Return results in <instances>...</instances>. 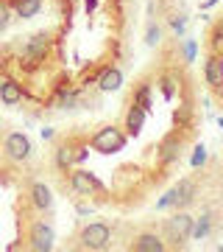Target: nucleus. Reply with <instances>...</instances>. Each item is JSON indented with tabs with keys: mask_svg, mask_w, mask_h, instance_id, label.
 <instances>
[{
	"mask_svg": "<svg viewBox=\"0 0 223 252\" xmlns=\"http://www.w3.org/2000/svg\"><path fill=\"white\" fill-rule=\"evenodd\" d=\"M50 45H53V39H50L48 31L31 34L25 42H23V48H20V64H23V67H39V64L48 59V54H50Z\"/></svg>",
	"mask_w": 223,
	"mask_h": 252,
	"instance_id": "nucleus-1",
	"label": "nucleus"
},
{
	"mask_svg": "<svg viewBox=\"0 0 223 252\" xmlns=\"http://www.w3.org/2000/svg\"><path fill=\"white\" fill-rule=\"evenodd\" d=\"M125 140H128L125 129L109 124V126H100L98 132L92 135L89 146H92L98 154H117V152H123V149H125Z\"/></svg>",
	"mask_w": 223,
	"mask_h": 252,
	"instance_id": "nucleus-2",
	"label": "nucleus"
},
{
	"mask_svg": "<svg viewBox=\"0 0 223 252\" xmlns=\"http://www.w3.org/2000/svg\"><path fill=\"white\" fill-rule=\"evenodd\" d=\"M193 224L196 219L184 213V210H176L173 216L165 221V241H170L173 247H187V241H193Z\"/></svg>",
	"mask_w": 223,
	"mask_h": 252,
	"instance_id": "nucleus-3",
	"label": "nucleus"
},
{
	"mask_svg": "<svg viewBox=\"0 0 223 252\" xmlns=\"http://www.w3.org/2000/svg\"><path fill=\"white\" fill-rule=\"evenodd\" d=\"M109 241H112V227L106 224V221H92V224H87L84 230L78 233V247L81 250H106Z\"/></svg>",
	"mask_w": 223,
	"mask_h": 252,
	"instance_id": "nucleus-4",
	"label": "nucleus"
},
{
	"mask_svg": "<svg viewBox=\"0 0 223 252\" xmlns=\"http://www.w3.org/2000/svg\"><path fill=\"white\" fill-rule=\"evenodd\" d=\"M31 152H34V143H31V137H28L25 132H11V135H6V140H3V154H6L11 162H25L28 157H31Z\"/></svg>",
	"mask_w": 223,
	"mask_h": 252,
	"instance_id": "nucleus-5",
	"label": "nucleus"
},
{
	"mask_svg": "<svg viewBox=\"0 0 223 252\" xmlns=\"http://www.w3.org/2000/svg\"><path fill=\"white\" fill-rule=\"evenodd\" d=\"M70 188L78 196H95V193L103 190V182L92 171H87V168H75V171H70Z\"/></svg>",
	"mask_w": 223,
	"mask_h": 252,
	"instance_id": "nucleus-6",
	"label": "nucleus"
},
{
	"mask_svg": "<svg viewBox=\"0 0 223 252\" xmlns=\"http://www.w3.org/2000/svg\"><path fill=\"white\" fill-rule=\"evenodd\" d=\"M204 81L209 84V90L218 93L223 98V56L221 54H209L204 62Z\"/></svg>",
	"mask_w": 223,
	"mask_h": 252,
	"instance_id": "nucleus-7",
	"label": "nucleus"
},
{
	"mask_svg": "<svg viewBox=\"0 0 223 252\" xmlns=\"http://www.w3.org/2000/svg\"><path fill=\"white\" fill-rule=\"evenodd\" d=\"M53 241H56V233L50 224H45V221H36L31 227V233H28V247L36 252H50L53 250Z\"/></svg>",
	"mask_w": 223,
	"mask_h": 252,
	"instance_id": "nucleus-8",
	"label": "nucleus"
},
{
	"mask_svg": "<svg viewBox=\"0 0 223 252\" xmlns=\"http://www.w3.org/2000/svg\"><path fill=\"white\" fill-rule=\"evenodd\" d=\"M178 157H181V135L173 132V135H168L159 143V149H156V162L159 165H173Z\"/></svg>",
	"mask_w": 223,
	"mask_h": 252,
	"instance_id": "nucleus-9",
	"label": "nucleus"
},
{
	"mask_svg": "<svg viewBox=\"0 0 223 252\" xmlns=\"http://www.w3.org/2000/svg\"><path fill=\"white\" fill-rule=\"evenodd\" d=\"M173 196H176V202H173V207L176 210H184L187 205H193L198 196V185L193 177H184V180H178L176 185H173Z\"/></svg>",
	"mask_w": 223,
	"mask_h": 252,
	"instance_id": "nucleus-10",
	"label": "nucleus"
},
{
	"mask_svg": "<svg viewBox=\"0 0 223 252\" xmlns=\"http://www.w3.org/2000/svg\"><path fill=\"white\" fill-rule=\"evenodd\" d=\"M23 98H25V90H23L20 81H14V79L0 81V104L3 107H17V104H23Z\"/></svg>",
	"mask_w": 223,
	"mask_h": 252,
	"instance_id": "nucleus-11",
	"label": "nucleus"
},
{
	"mask_svg": "<svg viewBox=\"0 0 223 252\" xmlns=\"http://www.w3.org/2000/svg\"><path fill=\"white\" fill-rule=\"evenodd\" d=\"M120 87H123V70L117 64L103 67V73L98 76V90L100 93H117Z\"/></svg>",
	"mask_w": 223,
	"mask_h": 252,
	"instance_id": "nucleus-12",
	"label": "nucleus"
},
{
	"mask_svg": "<svg viewBox=\"0 0 223 252\" xmlns=\"http://www.w3.org/2000/svg\"><path fill=\"white\" fill-rule=\"evenodd\" d=\"M131 250L134 252H165L168 244H165V238L156 235V233H143L131 241Z\"/></svg>",
	"mask_w": 223,
	"mask_h": 252,
	"instance_id": "nucleus-13",
	"label": "nucleus"
},
{
	"mask_svg": "<svg viewBox=\"0 0 223 252\" xmlns=\"http://www.w3.org/2000/svg\"><path fill=\"white\" fill-rule=\"evenodd\" d=\"M145 118H148V112H145L143 107H137V104H131L128 107V112H125V135L128 137H137L140 132H143V126H145Z\"/></svg>",
	"mask_w": 223,
	"mask_h": 252,
	"instance_id": "nucleus-14",
	"label": "nucleus"
},
{
	"mask_svg": "<svg viewBox=\"0 0 223 252\" xmlns=\"http://www.w3.org/2000/svg\"><path fill=\"white\" fill-rule=\"evenodd\" d=\"M78 149H81V146H73V143H62V146H59V149H56V168H62V171L73 168V165L78 162Z\"/></svg>",
	"mask_w": 223,
	"mask_h": 252,
	"instance_id": "nucleus-15",
	"label": "nucleus"
},
{
	"mask_svg": "<svg viewBox=\"0 0 223 252\" xmlns=\"http://www.w3.org/2000/svg\"><path fill=\"white\" fill-rule=\"evenodd\" d=\"M31 202H34L36 210H50L53 207V193L45 182H34L31 185Z\"/></svg>",
	"mask_w": 223,
	"mask_h": 252,
	"instance_id": "nucleus-16",
	"label": "nucleus"
},
{
	"mask_svg": "<svg viewBox=\"0 0 223 252\" xmlns=\"http://www.w3.org/2000/svg\"><path fill=\"white\" fill-rule=\"evenodd\" d=\"M11 11L20 20H31L42 11V0H11Z\"/></svg>",
	"mask_w": 223,
	"mask_h": 252,
	"instance_id": "nucleus-17",
	"label": "nucleus"
},
{
	"mask_svg": "<svg viewBox=\"0 0 223 252\" xmlns=\"http://www.w3.org/2000/svg\"><path fill=\"white\" fill-rule=\"evenodd\" d=\"M131 104H137V107H143L145 112H151L153 109V93H151V84H140L137 90H134V95H131Z\"/></svg>",
	"mask_w": 223,
	"mask_h": 252,
	"instance_id": "nucleus-18",
	"label": "nucleus"
},
{
	"mask_svg": "<svg viewBox=\"0 0 223 252\" xmlns=\"http://www.w3.org/2000/svg\"><path fill=\"white\" fill-rule=\"evenodd\" d=\"M78 104V90L75 87H62L59 95H56V107L59 109H75Z\"/></svg>",
	"mask_w": 223,
	"mask_h": 252,
	"instance_id": "nucleus-19",
	"label": "nucleus"
},
{
	"mask_svg": "<svg viewBox=\"0 0 223 252\" xmlns=\"http://www.w3.org/2000/svg\"><path fill=\"white\" fill-rule=\"evenodd\" d=\"M209 233H212V213H204V216L196 219V224H193V238H196V241H204V238H209Z\"/></svg>",
	"mask_w": 223,
	"mask_h": 252,
	"instance_id": "nucleus-20",
	"label": "nucleus"
},
{
	"mask_svg": "<svg viewBox=\"0 0 223 252\" xmlns=\"http://www.w3.org/2000/svg\"><path fill=\"white\" fill-rule=\"evenodd\" d=\"M159 39H162V31H159V26H148V31H145V45L148 48H156L159 45Z\"/></svg>",
	"mask_w": 223,
	"mask_h": 252,
	"instance_id": "nucleus-21",
	"label": "nucleus"
},
{
	"mask_svg": "<svg viewBox=\"0 0 223 252\" xmlns=\"http://www.w3.org/2000/svg\"><path fill=\"white\" fill-rule=\"evenodd\" d=\"M204 162H206V149H204V143H201V146H196V149H193V157H190V165H193V168H201Z\"/></svg>",
	"mask_w": 223,
	"mask_h": 252,
	"instance_id": "nucleus-22",
	"label": "nucleus"
},
{
	"mask_svg": "<svg viewBox=\"0 0 223 252\" xmlns=\"http://www.w3.org/2000/svg\"><path fill=\"white\" fill-rule=\"evenodd\" d=\"M170 28H173V34H176V36H181L184 31H187V17H184V14L170 17Z\"/></svg>",
	"mask_w": 223,
	"mask_h": 252,
	"instance_id": "nucleus-23",
	"label": "nucleus"
},
{
	"mask_svg": "<svg viewBox=\"0 0 223 252\" xmlns=\"http://www.w3.org/2000/svg\"><path fill=\"white\" fill-rule=\"evenodd\" d=\"M11 14H14L11 6H6V3L0 0V31H6V28L11 26Z\"/></svg>",
	"mask_w": 223,
	"mask_h": 252,
	"instance_id": "nucleus-24",
	"label": "nucleus"
},
{
	"mask_svg": "<svg viewBox=\"0 0 223 252\" xmlns=\"http://www.w3.org/2000/svg\"><path fill=\"white\" fill-rule=\"evenodd\" d=\"M196 56H198V42L196 39H184V59L196 62Z\"/></svg>",
	"mask_w": 223,
	"mask_h": 252,
	"instance_id": "nucleus-25",
	"label": "nucleus"
},
{
	"mask_svg": "<svg viewBox=\"0 0 223 252\" xmlns=\"http://www.w3.org/2000/svg\"><path fill=\"white\" fill-rule=\"evenodd\" d=\"M190 115H193V112H190V107H178V109H176V115H173V118H176V126H178V129L190 124Z\"/></svg>",
	"mask_w": 223,
	"mask_h": 252,
	"instance_id": "nucleus-26",
	"label": "nucleus"
},
{
	"mask_svg": "<svg viewBox=\"0 0 223 252\" xmlns=\"http://www.w3.org/2000/svg\"><path fill=\"white\" fill-rule=\"evenodd\" d=\"M212 45H215V54H221V48H223V23H218L212 31Z\"/></svg>",
	"mask_w": 223,
	"mask_h": 252,
	"instance_id": "nucleus-27",
	"label": "nucleus"
},
{
	"mask_svg": "<svg viewBox=\"0 0 223 252\" xmlns=\"http://www.w3.org/2000/svg\"><path fill=\"white\" fill-rule=\"evenodd\" d=\"M173 202H176V196H173V188H170L168 193L156 202V210H168V207H173Z\"/></svg>",
	"mask_w": 223,
	"mask_h": 252,
	"instance_id": "nucleus-28",
	"label": "nucleus"
},
{
	"mask_svg": "<svg viewBox=\"0 0 223 252\" xmlns=\"http://www.w3.org/2000/svg\"><path fill=\"white\" fill-rule=\"evenodd\" d=\"M162 93H165V98H173L176 87H173V81H170V79H162Z\"/></svg>",
	"mask_w": 223,
	"mask_h": 252,
	"instance_id": "nucleus-29",
	"label": "nucleus"
},
{
	"mask_svg": "<svg viewBox=\"0 0 223 252\" xmlns=\"http://www.w3.org/2000/svg\"><path fill=\"white\" fill-rule=\"evenodd\" d=\"M84 9H87V14H92V11L98 9V0H84Z\"/></svg>",
	"mask_w": 223,
	"mask_h": 252,
	"instance_id": "nucleus-30",
	"label": "nucleus"
},
{
	"mask_svg": "<svg viewBox=\"0 0 223 252\" xmlns=\"http://www.w3.org/2000/svg\"><path fill=\"white\" fill-rule=\"evenodd\" d=\"M53 137V129H42V140H50Z\"/></svg>",
	"mask_w": 223,
	"mask_h": 252,
	"instance_id": "nucleus-31",
	"label": "nucleus"
},
{
	"mask_svg": "<svg viewBox=\"0 0 223 252\" xmlns=\"http://www.w3.org/2000/svg\"><path fill=\"white\" fill-rule=\"evenodd\" d=\"M215 3H218V0H206V3H204V9H209V6H215Z\"/></svg>",
	"mask_w": 223,
	"mask_h": 252,
	"instance_id": "nucleus-32",
	"label": "nucleus"
},
{
	"mask_svg": "<svg viewBox=\"0 0 223 252\" xmlns=\"http://www.w3.org/2000/svg\"><path fill=\"white\" fill-rule=\"evenodd\" d=\"M218 124H221V129H223V118H221V121H218Z\"/></svg>",
	"mask_w": 223,
	"mask_h": 252,
	"instance_id": "nucleus-33",
	"label": "nucleus"
}]
</instances>
